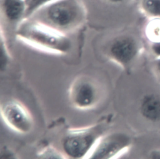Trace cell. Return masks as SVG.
Segmentation results:
<instances>
[{
	"mask_svg": "<svg viewBox=\"0 0 160 159\" xmlns=\"http://www.w3.org/2000/svg\"><path fill=\"white\" fill-rule=\"evenodd\" d=\"M100 2L111 7L121 6L129 4L132 0H99Z\"/></svg>",
	"mask_w": 160,
	"mask_h": 159,
	"instance_id": "obj_15",
	"label": "cell"
},
{
	"mask_svg": "<svg viewBox=\"0 0 160 159\" xmlns=\"http://www.w3.org/2000/svg\"><path fill=\"white\" fill-rule=\"evenodd\" d=\"M1 116L4 123L14 132L28 134L34 128V118L29 109L19 100L8 99L1 104Z\"/></svg>",
	"mask_w": 160,
	"mask_h": 159,
	"instance_id": "obj_6",
	"label": "cell"
},
{
	"mask_svg": "<svg viewBox=\"0 0 160 159\" xmlns=\"http://www.w3.org/2000/svg\"><path fill=\"white\" fill-rule=\"evenodd\" d=\"M0 7L1 18L16 28L26 19V0H0Z\"/></svg>",
	"mask_w": 160,
	"mask_h": 159,
	"instance_id": "obj_8",
	"label": "cell"
},
{
	"mask_svg": "<svg viewBox=\"0 0 160 159\" xmlns=\"http://www.w3.org/2000/svg\"><path fill=\"white\" fill-rule=\"evenodd\" d=\"M156 68H157L158 72L160 73V59L156 60Z\"/></svg>",
	"mask_w": 160,
	"mask_h": 159,
	"instance_id": "obj_18",
	"label": "cell"
},
{
	"mask_svg": "<svg viewBox=\"0 0 160 159\" xmlns=\"http://www.w3.org/2000/svg\"><path fill=\"white\" fill-rule=\"evenodd\" d=\"M131 145V138L122 132L106 133L98 140L87 158H116L126 153Z\"/></svg>",
	"mask_w": 160,
	"mask_h": 159,
	"instance_id": "obj_7",
	"label": "cell"
},
{
	"mask_svg": "<svg viewBox=\"0 0 160 159\" xmlns=\"http://www.w3.org/2000/svg\"><path fill=\"white\" fill-rule=\"evenodd\" d=\"M88 17L83 0H56L41 7L30 17L68 34L80 28Z\"/></svg>",
	"mask_w": 160,
	"mask_h": 159,
	"instance_id": "obj_2",
	"label": "cell"
},
{
	"mask_svg": "<svg viewBox=\"0 0 160 159\" xmlns=\"http://www.w3.org/2000/svg\"><path fill=\"white\" fill-rule=\"evenodd\" d=\"M141 11L152 19H160V0H139Z\"/></svg>",
	"mask_w": 160,
	"mask_h": 159,
	"instance_id": "obj_10",
	"label": "cell"
},
{
	"mask_svg": "<svg viewBox=\"0 0 160 159\" xmlns=\"http://www.w3.org/2000/svg\"><path fill=\"white\" fill-rule=\"evenodd\" d=\"M15 36L24 44L51 54L65 55L72 47L68 34L32 18L24 19L17 26Z\"/></svg>",
	"mask_w": 160,
	"mask_h": 159,
	"instance_id": "obj_1",
	"label": "cell"
},
{
	"mask_svg": "<svg viewBox=\"0 0 160 159\" xmlns=\"http://www.w3.org/2000/svg\"><path fill=\"white\" fill-rule=\"evenodd\" d=\"M109 121L104 119L82 127L69 129L62 140L67 158H87L98 140L107 133Z\"/></svg>",
	"mask_w": 160,
	"mask_h": 159,
	"instance_id": "obj_3",
	"label": "cell"
},
{
	"mask_svg": "<svg viewBox=\"0 0 160 159\" xmlns=\"http://www.w3.org/2000/svg\"><path fill=\"white\" fill-rule=\"evenodd\" d=\"M140 45L136 37L129 34H119L112 37L105 47V55L111 62L128 70L139 55Z\"/></svg>",
	"mask_w": 160,
	"mask_h": 159,
	"instance_id": "obj_5",
	"label": "cell"
},
{
	"mask_svg": "<svg viewBox=\"0 0 160 159\" xmlns=\"http://www.w3.org/2000/svg\"><path fill=\"white\" fill-rule=\"evenodd\" d=\"M139 110L147 120L160 121V97L153 94L144 95L141 100Z\"/></svg>",
	"mask_w": 160,
	"mask_h": 159,
	"instance_id": "obj_9",
	"label": "cell"
},
{
	"mask_svg": "<svg viewBox=\"0 0 160 159\" xmlns=\"http://www.w3.org/2000/svg\"><path fill=\"white\" fill-rule=\"evenodd\" d=\"M146 36L153 42H160V19H152L146 27Z\"/></svg>",
	"mask_w": 160,
	"mask_h": 159,
	"instance_id": "obj_12",
	"label": "cell"
},
{
	"mask_svg": "<svg viewBox=\"0 0 160 159\" xmlns=\"http://www.w3.org/2000/svg\"><path fill=\"white\" fill-rule=\"evenodd\" d=\"M37 155L40 158H67L62 152L51 145H47L42 148Z\"/></svg>",
	"mask_w": 160,
	"mask_h": 159,
	"instance_id": "obj_13",
	"label": "cell"
},
{
	"mask_svg": "<svg viewBox=\"0 0 160 159\" xmlns=\"http://www.w3.org/2000/svg\"><path fill=\"white\" fill-rule=\"evenodd\" d=\"M1 158H16V153L14 151L9 149L6 147H4L1 148L0 152Z\"/></svg>",
	"mask_w": 160,
	"mask_h": 159,
	"instance_id": "obj_16",
	"label": "cell"
},
{
	"mask_svg": "<svg viewBox=\"0 0 160 159\" xmlns=\"http://www.w3.org/2000/svg\"><path fill=\"white\" fill-rule=\"evenodd\" d=\"M151 49L154 54L160 56V42H153V44L151 46Z\"/></svg>",
	"mask_w": 160,
	"mask_h": 159,
	"instance_id": "obj_17",
	"label": "cell"
},
{
	"mask_svg": "<svg viewBox=\"0 0 160 159\" xmlns=\"http://www.w3.org/2000/svg\"><path fill=\"white\" fill-rule=\"evenodd\" d=\"M56 0H26V19L30 17L41 7Z\"/></svg>",
	"mask_w": 160,
	"mask_h": 159,
	"instance_id": "obj_14",
	"label": "cell"
},
{
	"mask_svg": "<svg viewBox=\"0 0 160 159\" xmlns=\"http://www.w3.org/2000/svg\"><path fill=\"white\" fill-rule=\"evenodd\" d=\"M0 39H1V62H0V68L1 71H5L9 66V64L11 62V55L10 54L5 33L3 31V29L1 27L0 31Z\"/></svg>",
	"mask_w": 160,
	"mask_h": 159,
	"instance_id": "obj_11",
	"label": "cell"
},
{
	"mask_svg": "<svg viewBox=\"0 0 160 159\" xmlns=\"http://www.w3.org/2000/svg\"><path fill=\"white\" fill-rule=\"evenodd\" d=\"M102 95L100 84L88 75L78 76L68 89V99L71 106L79 110L95 108L99 104Z\"/></svg>",
	"mask_w": 160,
	"mask_h": 159,
	"instance_id": "obj_4",
	"label": "cell"
}]
</instances>
